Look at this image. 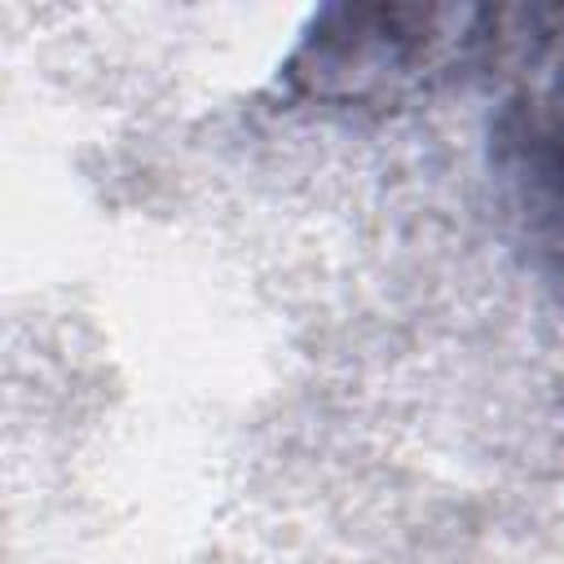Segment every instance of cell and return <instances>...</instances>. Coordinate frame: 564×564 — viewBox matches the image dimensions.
Returning a JSON list of instances; mask_svg holds the SVG:
<instances>
[{
    "label": "cell",
    "mask_w": 564,
    "mask_h": 564,
    "mask_svg": "<svg viewBox=\"0 0 564 564\" xmlns=\"http://www.w3.org/2000/svg\"><path fill=\"white\" fill-rule=\"evenodd\" d=\"M489 141L494 181L529 260L564 286V62L511 93Z\"/></svg>",
    "instance_id": "2"
},
{
    "label": "cell",
    "mask_w": 564,
    "mask_h": 564,
    "mask_svg": "<svg viewBox=\"0 0 564 564\" xmlns=\"http://www.w3.org/2000/svg\"><path fill=\"white\" fill-rule=\"evenodd\" d=\"M502 13L471 4H335L282 62L286 93L322 106H401L471 70L498 40Z\"/></svg>",
    "instance_id": "1"
}]
</instances>
